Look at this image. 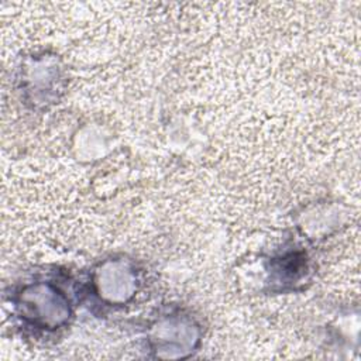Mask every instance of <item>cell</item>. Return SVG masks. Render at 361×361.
I'll use <instances>...</instances> for the list:
<instances>
[{"label": "cell", "instance_id": "cell-1", "mask_svg": "<svg viewBox=\"0 0 361 361\" xmlns=\"http://www.w3.org/2000/svg\"><path fill=\"white\" fill-rule=\"evenodd\" d=\"M24 319L41 327L61 324L69 316L68 299L49 283H30L24 286L17 299Z\"/></svg>", "mask_w": 361, "mask_h": 361}, {"label": "cell", "instance_id": "cell-2", "mask_svg": "<svg viewBox=\"0 0 361 361\" xmlns=\"http://www.w3.org/2000/svg\"><path fill=\"white\" fill-rule=\"evenodd\" d=\"M131 267L121 261H109L97 272L100 296L110 302H126L135 290L137 276Z\"/></svg>", "mask_w": 361, "mask_h": 361}]
</instances>
